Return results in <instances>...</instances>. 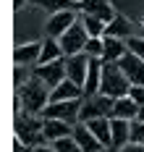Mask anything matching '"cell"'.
<instances>
[{"instance_id": "6da1fadb", "label": "cell", "mask_w": 144, "mask_h": 152, "mask_svg": "<svg viewBox=\"0 0 144 152\" xmlns=\"http://www.w3.org/2000/svg\"><path fill=\"white\" fill-rule=\"evenodd\" d=\"M16 97L21 100V110L29 115H42L45 107L50 105V89L39 81V79H29L21 89H16Z\"/></svg>"}, {"instance_id": "7a4b0ae2", "label": "cell", "mask_w": 144, "mask_h": 152, "mask_svg": "<svg viewBox=\"0 0 144 152\" xmlns=\"http://www.w3.org/2000/svg\"><path fill=\"white\" fill-rule=\"evenodd\" d=\"M42 126H45V118L42 115H29V113H18L16 121H13V131H16V139L32 152L34 147L45 144V134H42Z\"/></svg>"}, {"instance_id": "3957f363", "label": "cell", "mask_w": 144, "mask_h": 152, "mask_svg": "<svg viewBox=\"0 0 144 152\" xmlns=\"http://www.w3.org/2000/svg\"><path fill=\"white\" fill-rule=\"evenodd\" d=\"M128 89H131V81L121 71V66L118 63H102V87H100V92L105 97L118 100V97H126Z\"/></svg>"}, {"instance_id": "277c9868", "label": "cell", "mask_w": 144, "mask_h": 152, "mask_svg": "<svg viewBox=\"0 0 144 152\" xmlns=\"http://www.w3.org/2000/svg\"><path fill=\"white\" fill-rule=\"evenodd\" d=\"M81 100H63V102H50L42 113V118H58V121H65L71 126H76L81 121Z\"/></svg>"}, {"instance_id": "5b68a950", "label": "cell", "mask_w": 144, "mask_h": 152, "mask_svg": "<svg viewBox=\"0 0 144 152\" xmlns=\"http://www.w3.org/2000/svg\"><path fill=\"white\" fill-rule=\"evenodd\" d=\"M113 105H115V100L105 97L102 92L92 94V97H84V102H81V121L87 123V121H92V118H110Z\"/></svg>"}, {"instance_id": "8992f818", "label": "cell", "mask_w": 144, "mask_h": 152, "mask_svg": "<svg viewBox=\"0 0 144 152\" xmlns=\"http://www.w3.org/2000/svg\"><path fill=\"white\" fill-rule=\"evenodd\" d=\"M32 76L39 79L47 89H55L63 79H68V76H65V58L52 61V63H37V66L32 68Z\"/></svg>"}, {"instance_id": "52a82bcc", "label": "cell", "mask_w": 144, "mask_h": 152, "mask_svg": "<svg viewBox=\"0 0 144 152\" xmlns=\"http://www.w3.org/2000/svg\"><path fill=\"white\" fill-rule=\"evenodd\" d=\"M58 42H60V47H63L65 55H79V53H84V47H87V42H89V34H87V29H84L81 18L65 31L63 37H58Z\"/></svg>"}, {"instance_id": "ba28073f", "label": "cell", "mask_w": 144, "mask_h": 152, "mask_svg": "<svg viewBox=\"0 0 144 152\" xmlns=\"http://www.w3.org/2000/svg\"><path fill=\"white\" fill-rule=\"evenodd\" d=\"M81 18L79 8H73V11H60V13H52L47 18V24H45V37H63L65 31L71 29L76 21Z\"/></svg>"}, {"instance_id": "9c48e42d", "label": "cell", "mask_w": 144, "mask_h": 152, "mask_svg": "<svg viewBox=\"0 0 144 152\" xmlns=\"http://www.w3.org/2000/svg\"><path fill=\"white\" fill-rule=\"evenodd\" d=\"M89 63L92 58L87 53H79V55H65V76L71 81H76L79 87H84L87 81V74H89Z\"/></svg>"}, {"instance_id": "30bf717a", "label": "cell", "mask_w": 144, "mask_h": 152, "mask_svg": "<svg viewBox=\"0 0 144 152\" xmlns=\"http://www.w3.org/2000/svg\"><path fill=\"white\" fill-rule=\"evenodd\" d=\"M73 139L79 142V147L84 152H108V150H105V144L92 134V129H89L84 121H79L76 126H73Z\"/></svg>"}, {"instance_id": "8fae6325", "label": "cell", "mask_w": 144, "mask_h": 152, "mask_svg": "<svg viewBox=\"0 0 144 152\" xmlns=\"http://www.w3.org/2000/svg\"><path fill=\"white\" fill-rule=\"evenodd\" d=\"M118 66H121V71L126 74V79L131 81V87H134V84H144V61L139 55L126 53V55L118 61Z\"/></svg>"}, {"instance_id": "7c38bea8", "label": "cell", "mask_w": 144, "mask_h": 152, "mask_svg": "<svg viewBox=\"0 0 144 152\" xmlns=\"http://www.w3.org/2000/svg\"><path fill=\"white\" fill-rule=\"evenodd\" d=\"M79 13H89V16H97L102 18L105 24H110L115 18V8L110 5V0H81L79 3Z\"/></svg>"}, {"instance_id": "4fadbf2b", "label": "cell", "mask_w": 144, "mask_h": 152, "mask_svg": "<svg viewBox=\"0 0 144 152\" xmlns=\"http://www.w3.org/2000/svg\"><path fill=\"white\" fill-rule=\"evenodd\" d=\"M42 55V42H26V45H18L13 50V63L16 66H37Z\"/></svg>"}, {"instance_id": "5bb4252c", "label": "cell", "mask_w": 144, "mask_h": 152, "mask_svg": "<svg viewBox=\"0 0 144 152\" xmlns=\"http://www.w3.org/2000/svg\"><path fill=\"white\" fill-rule=\"evenodd\" d=\"M84 97V87H79L76 81L63 79L55 89H50V102H63V100H81Z\"/></svg>"}, {"instance_id": "9a60e30c", "label": "cell", "mask_w": 144, "mask_h": 152, "mask_svg": "<svg viewBox=\"0 0 144 152\" xmlns=\"http://www.w3.org/2000/svg\"><path fill=\"white\" fill-rule=\"evenodd\" d=\"M42 134H45V142H58L63 137H71L73 134V126L65 121H58V118H45V126H42Z\"/></svg>"}, {"instance_id": "2e32d148", "label": "cell", "mask_w": 144, "mask_h": 152, "mask_svg": "<svg viewBox=\"0 0 144 152\" xmlns=\"http://www.w3.org/2000/svg\"><path fill=\"white\" fill-rule=\"evenodd\" d=\"M87 126H89L92 134L105 144V150L110 152L113 150V121L110 118H92V121H87Z\"/></svg>"}, {"instance_id": "e0dca14e", "label": "cell", "mask_w": 144, "mask_h": 152, "mask_svg": "<svg viewBox=\"0 0 144 152\" xmlns=\"http://www.w3.org/2000/svg\"><path fill=\"white\" fill-rule=\"evenodd\" d=\"M113 121V152L123 150L128 142H131V123L126 118H110Z\"/></svg>"}, {"instance_id": "ac0fdd59", "label": "cell", "mask_w": 144, "mask_h": 152, "mask_svg": "<svg viewBox=\"0 0 144 152\" xmlns=\"http://www.w3.org/2000/svg\"><path fill=\"white\" fill-rule=\"evenodd\" d=\"M105 39V50H102V63H118L123 55L128 53L126 39H118V37H102Z\"/></svg>"}, {"instance_id": "d6986e66", "label": "cell", "mask_w": 144, "mask_h": 152, "mask_svg": "<svg viewBox=\"0 0 144 152\" xmlns=\"http://www.w3.org/2000/svg\"><path fill=\"white\" fill-rule=\"evenodd\" d=\"M100 87H102V61L100 58H92L89 74H87V81H84V97L100 94Z\"/></svg>"}, {"instance_id": "ffe728a7", "label": "cell", "mask_w": 144, "mask_h": 152, "mask_svg": "<svg viewBox=\"0 0 144 152\" xmlns=\"http://www.w3.org/2000/svg\"><path fill=\"white\" fill-rule=\"evenodd\" d=\"M102 37H118V39H128V37H134V24L128 21L126 16H115L110 24L105 26V34Z\"/></svg>"}, {"instance_id": "44dd1931", "label": "cell", "mask_w": 144, "mask_h": 152, "mask_svg": "<svg viewBox=\"0 0 144 152\" xmlns=\"http://www.w3.org/2000/svg\"><path fill=\"white\" fill-rule=\"evenodd\" d=\"M136 113H139V105L131 100V97H118L115 105H113V115L110 118H126V121H136Z\"/></svg>"}, {"instance_id": "7402d4cb", "label": "cell", "mask_w": 144, "mask_h": 152, "mask_svg": "<svg viewBox=\"0 0 144 152\" xmlns=\"http://www.w3.org/2000/svg\"><path fill=\"white\" fill-rule=\"evenodd\" d=\"M60 58H65L60 42H58L55 37H45V39H42V55H39V63H52V61H60Z\"/></svg>"}, {"instance_id": "603a6c76", "label": "cell", "mask_w": 144, "mask_h": 152, "mask_svg": "<svg viewBox=\"0 0 144 152\" xmlns=\"http://www.w3.org/2000/svg\"><path fill=\"white\" fill-rule=\"evenodd\" d=\"M34 8H42L45 13H60V11H73V8H79L73 0H32Z\"/></svg>"}, {"instance_id": "cb8c5ba5", "label": "cell", "mask_w": 144, "mask_h": 152, "mask_svg": "<svg viewBox=\"0 0 144 152\" xmlns=\"http://www.w3.org/2000/svg\"><path fill=\"white\" fill-rule=\"evenodd\" d=\"M81 24H84V29L89 37H102L105 34V21L102 18H97V16H89V13H81Z\"/></svg>"}, {"instance_id": "d4e9b609", "label": "cell", "mask_w": 144, "mask_h": 152, "mask_svg": "<svg viewBox=\"0 0 144 152\" xmlns=\"http://www.w3.org/2000/svg\"><path fill=\"white\" fill-rule=\"evenodd\" d=\"M102 50H105V39L102 37H89V42L84 47V53L89 58H100V61H102Z\"/></svg>"}, {"instance_id": "484cf974", "label": "cell", "mask_w": 144, "mask_h": 152, "mask_svg": "<svg viewBox=\"0 0 144 152\" xmlns=\"http://www.w3.org/2000/svg\"><path fill=\"white\" fill-rule=\"evenodd\" d=\"M52 147H55L58 152H84V150L79 147V142L73 139V134H71V137L58 139V142H52Z\"/></svg>"}, {"instance_id": "4316f807", "label": "cell", "mask_w": 144, "mask_h": 152, "mask_svg": "<svg viewBox=\"0 0 144 152\" xmlns=\"http://www.w3.org/2000/svg\"><path fill=\"white\" fill-rule=\"evenodd\" d=\"M128 45V53H134V55H139L144 61V37H139V34H134V37H128L126 39Z\"/></svg>"}, {"instance_id": "83f0119b", "label": "cell", "mask_w": 144, "mask_h": 152, "mask_svg": "<svg viewBox=\"0 0 144 152\" xmlns=\"http://www.w3.org/2000/svg\"><path fill=\"white\" fill-rule=\"evenodd\" d=\"M131 142L144 144V123L142 121H134V123H131Z\"/></svg>"}, {"instance_id": "f1b7e54d", "label": "cell", "mask_w": 144, "mask_h": 152, "mask_svg": "<svg viewBox=\"0 0 144 152\" xmlns=\"http://www.w3.org/2000/svg\"><path fill=\"white\" fill-rule=\"evenodd\" d=\"M128 97H131L136 105L142 107V105H144V84H134V87L128 89Z\"/></svg>"}, {"instance_id": "f546056e", "label": "cell", "mask_w": 144, "mask_h": 152, "mask_svg": "<svg viewBox=\"0 0 144 152\" xmlns=\"http://www.w3.org/2000/svg\"><path fill=\"white\" fill-rule=\"evenodd\" d=\"M118 152H144V144H136V142H128L123 150H118Z\"/></svg>"}, {"instance_id": "4dcf8cb0", "label": "cell", "mask_w": 144, "mask_h": 152, "mask_svg": "<svg viewBox=\"0 0 144 152\" xmlns=\"http://www.w3.org/2000/svg\"><path fill=\"white\" fill-rule=\"evenodd\" d=\"M32 152H58V150H55L52 144H39V147H34Z\"/></svg>"}, {"instance_id": "1f68e13d", "label": "cell", "mask_w": 144, "mask_h": 152, "mask_svg": "<svg viewBox=\"0 0 144 152\" xmlns=\"http://www.w3.org/2000/svg\"><path fill=\"white\" fill-rule=\"evenodd\" d=\"M29 3H32V0H13V5H16V11H21V8H24V5H29Z\"/></svg>"}, {"instance_id": "d6a6232c", "label": "cell", "mask_w": 144, "mask_h": 152, "mask_svg": "<svg viewBox=\"0 0 144 152\" xmlns=\"http://www.w3.org/2000/svg\"><path fill=\"white\" fill-rule=\"evenodd\" d=\"M136 121H142V123H144V105L139 107V113H136Z\"/></svg>"}, {"instance_id": "836d02e7", "label": "cell", "mask_w": 144, "mask_h": 152, "mask_svg": "<svg viewBox=\"0 0 144 152\" xmlns=\"http://www.w3.org/2000/svg\"><path fill=\"white\" fill-rule=\"evenodd\" d=\"M73 3H76V5H79V3H81V0H73Z\"/></svg>"}, {"instance_id": "e575fe53", "label": "cell", "mask_w": 144, "mask_h": 152, "mask_svg": "<svg viewBox=\"0 0 144 152\" xmlns=\"http://www.w3.org/2000/svg\"><path fill=\"white\" fill-rule=\"evenodd\" d=\"M142 26H144V21H142Z\"/></svg>"}]
</instances>
